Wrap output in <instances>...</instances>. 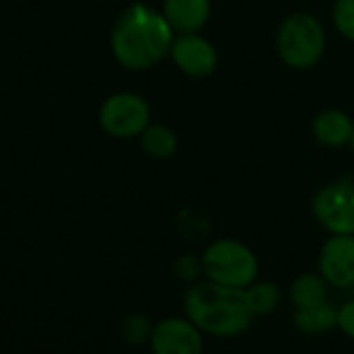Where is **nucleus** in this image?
I'll list each match as a JSON object with an SVG mask.
<instances>
[{"label":"nucleus","instance_id":"15","mask_svg":"<svg viewBox=\"0 0 354 354\" xmlns=\"http://www.w3.org/2000/svg\"><path fill=\"white\" fill-rule=\"evenodd\" d=\"M246 296H248V302H250V308L254 315H271L281 302V292L271 281L250 283L246 288Z\"/></svg>","mask_w":354,"mask_h":354},{"label":"nucleus","instance_id":"5","mask_svg":"<svg viewBox=\"0 0 354 354\" xmlns=\"http://www.w3.org/2000/svg\"><path fill=\"white\" fill-rule=\"evenodd\" d=\"M100 127L119 140L142 136L150 125V106L148 102L131 92H119L109 96L98 113Z\"/></svg>","mask_w":354,"mask_h":354},{"label":"nucleus","instance_id":"10","mask_svg":"<svg viewBox=\"0 0 354 354\" xmlns=\"http://www.w3.org/2000/svg\"><path fill=\"white\" fill-rule=\"evenodd\" d=\"M162 15L175 34H198L211 17V0H165Z\"/></svg>","mask_w":354,"mask_h":354},{"label":"nucleus","instance_id":"9","mask_svg":"<svg viewBox=\"0 0 354 354\" xmlns=\"http://www.w3.org/2000/svg\"><path fill=\"white\" fill-rule=\"evenodd\" d=\"M319 273L333 288L354 286V236L331 234L319 252Z\"/></svg>","mask_w":354,"mask_h":354},{"label":"nucleus","instance_id":"6","mask_svg":"<svg viewBox=\"0 0 354 354\" xmlns=\"http://www.w3.org/2000/svg\"><path fill=\"white\" fill-rule=\"evenodd\" d=\"M313 215L329 234L354 236V180L327 184L313 198Z\"/></svg>","mask_w":354,"mask_h":354},{"label":"nucleus","instance_id":"11","mask_svg":"<svg viewBox=\"0 0 354 354\" xmlns=\"http://www.w3.org/2000/svg\"><path fill=\"white\" fill-rule=\"evenodd\" d=\"M352 133H354V121L350 119V115L337 109L323 111L313 121V136L317 138L319 144L329 148L348 144L352 140Z\"/></svg>","mask_w":354,"mask_h":354},{"label":"nucleus","instance_id":"1","mask_svg":"<svg viewBox=\"0 0 354 354\" xmlns=\"http://www.w3.org/2000/svg\"><path fill=\"white\" fill-rule=\"evenodd\" d=\"M173 40L175 32L162 11L136 3L115 21L111 32V50L121 67L142 71L169 57Z\"/></svg>","mask_w":354,"mask_h":354},{"label":"nucleus","instance_id":"12","mask_svg":"<svg viewBox=\"0 0 354 354\" xmlns=\"http://www.w3.org/2000/svg\"><path fill=\"white\" fill-rule=\"evenodd\" d=\"M294 325L308 335L327 333L337 327V308L327 300L308 308H294Z\"/></svg>","mask_w":354,"mask_h":354},{"label":"nucleus","instance_id":"16","mask_svg":"<svg viewBox=\"0 0 354 354\" xmlns=\"http://www.w3.org/2000/svg\"><path fill=\"white\" fill-rule=\"evenodd\" d=\"M152 335V323L148 321L146 315L142 313H131L123 319L121 323V337L131 344V346H140L144 342H150Z\"/></svg>","mask_w":354,"mask_h":354},{"label":"nucleus","instance_id":"14","mask_svg":"<svg viewBox=\"0 0 354 354\" xmlns=\"http://www.w3.org/2000/svg\"><path fill=\"white\" fill-rule=\"evenodd\" d=\"M142 150L152 158H171L177 152V136L167 125L150 123L140 136Z\"/></svg>","mask_w":354,"mask_h":354},{"label":"nucleus","instance_id":"8","mask_svg":"<svg viewBox=\"0 0 354 354\" xmlns=\"http://www.w3.org/2000/svg\"><path fill=\"white\" fill-rule=\"evenodd\" d=\"M169 57L177 69L192 77H207L217 69V48L201 34H177Z\"/></svg>","mask_w":354,"mask_h":354},{"label":"nucleus","instance_id":"13","mask_svg":"<svg viewBox=\"0 0 354 354\" xmlns=\"http://www.w3.org/2000/svg\"><path fill=\"white\" fill-rule=\"evenodd\" d=\"M327 281L321 273H302L290 286V302L294 308H308L327 300Z\"/></svg>","mask_w":354,"mask_h":354},{"label":"nucleus","instance_id":"3","mask_svg":"<svg viewBox=\"0 0 354 354\" xmlns=\"http://www.w3.org/2000/svg\"><path fill=\"white\" fill-rule=\"evenodd\" d=\"M277 55L292 69L315 67L325 53V30L310 13L286 17L277 30Z\"/></svg>","mask_w":354,"mask_h":354},{"label":"nucleus","instance_id":"7","mask_svg":"<svg viewBox=\"0 0 354 354\" xmlns=\"http://www.w3.org/2000/svg\"><path fill=\"white\" fill-rule=\"evenodd\" d=\"M152 354H203V331L188 317H169L152 327Z\"/></svg>","mask_w":354,"mask_h":354},{"label":"nucleus","instance_id":"19","mask_svg":"<svg viewBox=\"0 0 354 354\" xmlns=\"http://www.w3.org/2000/svg\"><path fill=\"white\" fill-rule=\"evenodd\" d=\"M337 329L354 339V298L337 308Z\"/></svg>","mask_w":354,"mask_h":354},{"label":"nucleus","instance_id":"2","mask_svg":"<svg viewBox=\"0 0 354 354\" xmlns=\"http://www.w3.org/2000/svg\"><path fill=\"white\" fill-rule=\"evenodd\" d=\"M184 310L203 333L215 337L240 335L257 317L250 308L246 288H232L213 279L194 281L184 296Z\"/></svg>","mask_w":354,"mask_h":354},{"label":"nucleus","instance_id":"4","mask_svg":"<svg viewBox=\"0 0 354 354\" xmlns=\"http://www.w3.org/2000/svg\"><path fill=\"white\" fill-rule=\"evenodd\" d=\"M203 269L207 279L232 288H248L257 281V254L242 242L232 238L215 240L203 252Z\"/></svg>","mask_w":354,"mask_h":354},{"label":"nucleus","instance_id":"18","mask_svg":"<svg viewBox=\"0 0 354 354\" xmlns=\"http://www.w3.org/2000/svg\"><path fill=\"white\" fill-rule=\"evenodd\" d=\"M205 273L203 269V257H194V254H184L177 259L175 263V275L184 279V281H198V277Z\"/></svg>","mask_w":354,"mask_h":354},{"label":"nucleus","instance_id":"17","mask_svg":"<svg viewBox=\"0 0 354 354\" xmlns=\"http://www.w3.org/2000/svg\"><path fill=\"white\" fill-rule=\"evenodd\" d=\"M333 26L342 38L354 42V0H335Z\"/></svg>","mask_w":354,"mask_h":354},{"label":"nucleus","instance_id":"20","mask_svg":"<svg viewBox=\"0 0 354 354\" xmlns=\"http://www.w3.org/2000/svg\"><path fill=\"white\" fill-rule=\"evenodd\" d=\"M350 144H352V152H354V133H352V140H350Z\"/></svg>","mask_w":354,"mask_h":354}]
</instances>
